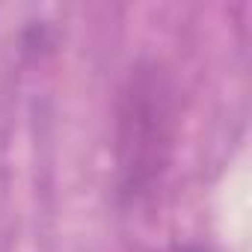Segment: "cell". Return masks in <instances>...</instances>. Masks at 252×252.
Returning <instances> with one entry per match:
<instances>
[{
    "label": "cell",
    "instance_id": "obj_1",
    "mask_svg": "<svg viewBox=\"0 0 252 252\" xmlns=\"http://www.w3.org/2000/svg\"><path fill=\"white\" fill-rule=\"evenodd\" d=\"M175 146V89L169 74L137 63L119 89L116 107V169L125 196H146L163 178Z\"/></svg>",
    "mask_w": 252,
    "mask_h": 252
}]
</instances>
